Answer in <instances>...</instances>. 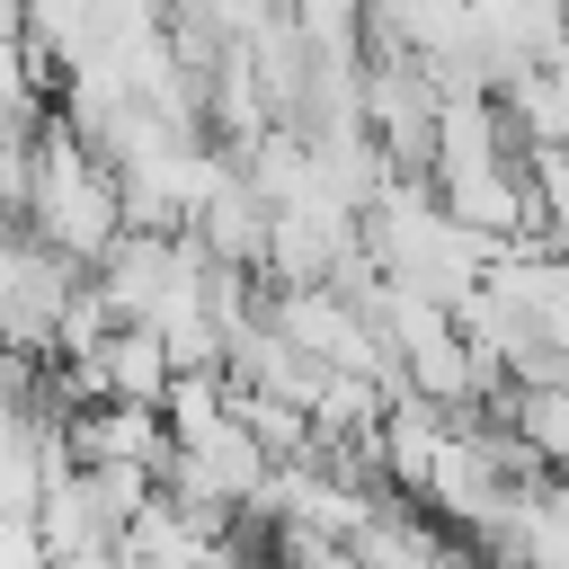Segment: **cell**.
<instances>
[{"instance_id":"6da1fadb","label":"cell","mask_w":569,"mask_h":569,"mask_svg":"<svg viewBox=\"0 0 569 569\" xmlns=\"http://www.w3.org/2000/svg\"><path fill=\"white\" fill-rule=\"evenodd\" d=\"M18 231L62 258V267H98L116 240H124V204H116V178L89 160V142L71 124H36L27 133V204H18Z\"/></svg>"}]
</instances>
